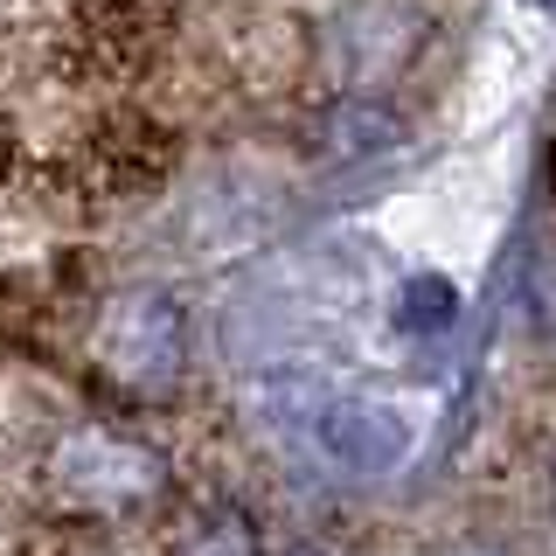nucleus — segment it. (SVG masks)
Returning a JSON list of instances; mask_svg holds the SVG:
<instances>
[{"label": "nucleus", "mask_w": 556, "mask_h": 556, "mask_svg": "<svg viewBox=\"0 0 556 556\" xmlns=\"http://www.w3.org/2000/svg\"><path fill=\"white\" fill-rule=\"evenodd\" d=\"M174 556H257V535L243 529L237 515H202L195 529L181 535V549Z\"/></svg>", "instance_id": "nucleus-3"}, {"label": "nucleus", "mask_w": 556, "mask_h": 556, "mask_svg": "<svg viewBox=\"0 0 556 556\" xmlns=\"http://www.w3.org/2000/svg\"><path fill=\"white\" fill-rule=\"evenodd\" d=\"M91 355L118 390L161 396V390H174V376H181V362H188V313L174 306V292H153V286L118 292V300L98 313Z\"/></svg>", "instance_id": "nucleus-2"}, {"label": "nucleus", "mask_w": 556, "mask_h": 556, "mask_svg": "<svg viewBox=\"0 0 556 556\" xmlns=\"http://www.w3.org/2000/svg\"><path fill=\"white\" fill-rule=\"evenodd\" d=\"M167 486V466L153 445H139L132 431L118 425H77L63 431L56 452H49V494L77 515H126L147 508Z\"/></svg>", "instance_id": "nucleus-1"}, {"label": "nucleus", "mask_w": 556, "mask_h": 556, "mask_svg": "<svg viewBox=\"0 0 556 556\" xmlns=\"http://www.w3.org/2000/svg\"><path fill=\"white\" fill-rule=\"evenodd\" d=\"M466 556H501V549H466Z\"/></svg>", "instance_id": "nucleus-4"}]
</instances>
